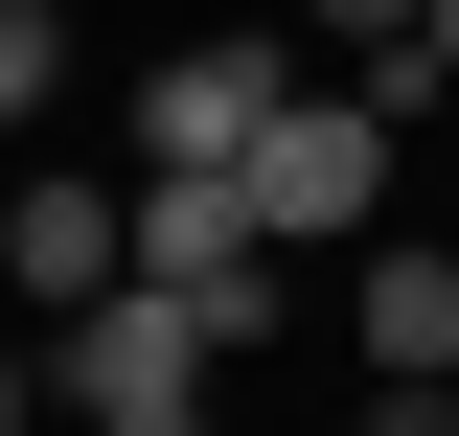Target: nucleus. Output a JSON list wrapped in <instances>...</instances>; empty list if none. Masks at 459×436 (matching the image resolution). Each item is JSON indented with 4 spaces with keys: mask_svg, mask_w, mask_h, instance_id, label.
<instances>
[{
    "mask_svg": "<svg viewBox=\"0 0 459 436\" xmlns=\"http://www.w3.org/2000/svg\"><path fill=\"white\" fill-rule=\"evenodd\" d=\"M115 275H138V184H92V161H23V184H0V299L92 322Z\"/></svg>",
    "mask_w": 459,
    "mask_h": 436,
    "instance_id": "20e7f679",
    "label": "nucleus"
},
{
    "mask_svg": "<svg viewBox=\"0 0 459 436\" xmlns=\"http://www.w3.org/2000/svg\"><path fill=\"white\" fill-rule=\"evenodd\" d=\"M207 368H230V344L184 322L161 275H115L92 322H47V390H69V436H207Z\"/></svg>",
    "mask_w": 459,
    "mask_h": 436,
    "instance_id": "f03ea898",
    "label": "nucleus"
},
{
    "mask_svg": "<svg viewBox=\"0 0 459 436\" xmlns=\"http://www.w3.org/2000/svg\"><path fill=\"white\" fill-rule=\"evenodd\" d=\"M23 414H69V390H47V344H0V436H23Z\"/></svg>",
    "mask_w": 459,
    "mask_h": 436,
    "instance_id": "1a4fd4ad",
    "label": "nucleus"
},
{
    "mask_svg": "<svg viewBox=\"0 0 459 436\" xmlns=\"http://www.w3.org/2000/svg\"><path fill=\"white\" fill-rule=\"evenodd\" d=\"M276 115H299V47H276V23H207V47L138 69V161H253Z\"/></svg>",
    "mask_w": 459,
    "mask_h": 436,
    "instance_id": "7ed1b4c3",
    "label": "nucleus"
},
{
    "mask_svg": "<svg viewBox=\"0 0 459 436\" xmlns=\"http://www.w3.org/2000/svg\"><path fill=\"white\" fill-rule=\"evenodd\" d=\"M322 344H344V368H459V230H368Z\"/></svg>",
    "mask_w": 459,
    "mask_h": 436,
    "instance_id": "39448f33",
    "label": "nucleus"
},
{
    "mask_svg": "<svg viewBox=\"0 0 459 436\" xmlns=\"http://www.w3.org/2000/svg\"><path fill=\"white\" fill-rule=\"evenodd\" d=\"M437 69H459V0H437Z\"/></svg>",
    "mask_w": 459,
    "mask_h": 436,
    "instance_id": "9d476101",
    "label": "nucleus"
},
{
    "mask_svg": "<svg viewBox=\"0 0 459 436\" xmlns=\"http://www.w3.org/2000/svg\"><path fill=\"white\" fill-rule=\"evenodd\" d=\"M23 115H69V0H0V138Z\"/></svg>",
    "mask_w": 459,
    "mask_h": 436,
    "instance_id": "423d86ee",
    "label": "nucleus"
},
{
    "mask_svg": "<svg viewBox=\"0 0 459 436\" xmlns=\"http://www.w3.org/2000/svg\"><path fill=\"white\" fill-rule=\"evenodd\" d=\"M299 47L322 69H391V47H437V0H299Z\"/></svg>",
    "mask_w": 459,
    "mask_h": 436,
    "instance_id": "0eeeda50",
    "label": "nucleus"
},
{
    "mask_svg": "<svg viewBox=\"0 0 459 436\" xmlns=\"http://www.w3.org/2000/svg\"><path fill=\"white\" fill-rule=\"evenodd\" d=\"M391 138H413V115L368 92V69H299V115H276L230 184H253V230L322 275V253H368V230H391Z\"/></svg>",
    "mask_w": 459,
    "mask_h": 436,
    "instance_id": "f257e3e1",
    "label": "nucleus"
},
{
    "mask_svg": "<svg viewBox=\"0 0 459 436\" xmlns=\"http://www.w3.org/2000/svg\"><path fill=\"white\" fill-rule=\"evenodd\" d=\"M344 436H459V368H368V414Z\"/></svg>",
    "mask_w": 459,
    "mask_h": 436,
    "instance_id": "6e6552de",
    "label": "nucleus"
}]
</instances>
